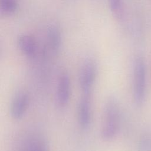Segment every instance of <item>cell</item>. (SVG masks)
I'll return each mask as SVG.
<instances>
[{
	"label": "cell",
	"instance_id": "1",
	"mask_svg": "<svg viewBox=\"0 0 151 151\" xmlns=\"http://www.w3.org/2000/svg\"><path fill=\"white\" fill-rule=\"evenodd\" d=\"M120 109L117 100L109 97L106 100L103 110L101 127V137L105 141H111L115 138L120 128Z\"/></svg>",
	"mask_w": 151,
	"mask_h": 151
},
{
	"label": "cell",
	"instance_id": "2",
	"mask_svg": "<svg viewBox=\"0 0 151 151\" xmlns=\"http://www.w3.org/2000/svg\"><path fill=\"white\" fill-rule=\"evenodd\" d=\"M147 89L146 65L144 58L139 56L135 58L132 70V97L134 104L142 106L145 101Z\"/></svg>",
	"mask_w": 151,
	"mask_h": 151
},
{
	"label": "cell",
	"instance_id": "3",
	"mask_svg": "<svg viewBox=\"0 0 151 151\" xmlns=\"http://www.w3.org/2000/svg\"><path fill=\"white\" fill-rule=\"evenodd\" d=\"M97 76V66L95 61L87 59L83 63L80 74L79 86L81 93H91Z\"/></svg>",
	"mask_w": 151,
	"mask_h": 151
},
{
	"label": "cell",
	"instance_id": "4",
	"mask_svg": "<svg viewBox=\"0 0 151 151\" xmlns=\"http://www.w3.org/2000/svg\"><path fill=\"white\" fill-rule=\"evenodd\" d=\"M77 120L83 130L89 128L92 120L91 93H81L77 107Z\"/></svg>",
	"mask_w": 151,
	"mask_h": 151
},
{
	"label": "cell",
	"instance_id": "5",
	"mask_svg": "<svg viewBox=\"0 0 151 151\" xmlns=\"http://www.w3.org/2000/svg\"><path fill=\"white\" fill-rule=\"evenodd\" d=\"M71 95V81L69 74L63 72L58 77L55 101L57 106L60 108L67 106L70 101Z\"/></svg>",
	"mask_w": 151,
	"mask_h": 151
},
{
	"label": "cell",
	"instance_id": "6",
	"mask_svg": "<svg viewBox=\"0 0 151 151\" xmlns=\"http://www.w3.org/2000/svg\"><path fill=\"white\" fill-rule=\"evenodd\" d=\"M29 103V95L24 91L16 93L11 100L9 105V114L12 119L17 120L25 115Z\"/></svg>",
	"mask_w": 151,
	"mask_h": 151
},
{
	"label": "cell",
	"instance_id": "7",
	"mask_svg": "<svg viewBox=\"0 0 151 151\" xmlns=\"http://www.w3.org/2000/svg\"><path fill=\"white\" fill-rule=\"evenodd\" d=\"M18 46L21 51L27 57H33L37 50V43L35 40L29 35H21L17 40Z\"/></svg>",
	"mask_w": 151,
	"mask_h": 151
},
{
	"label": "cell",
	"instance_id": "8",
	"mask_svg": "<svg viewBox=\"0 0 151 151\" xmlns=\"http://www.w3.org/2000/svg\"><path fill=\"white\" fill-rule=\"evenodd\" d=\"M47 41L51 50L57 52L61 44V35L59 29L54 25L50 26L47 30Z\"/></svg>",
	"mask_w": 151,
	"mask_h": 151
},
{
	"label": "cell",
	"instance_id": "9",
	"mask_svg": "<svg viewBox=\"0 0 151 151\" xmlns=\"http://www.w3.org/2000/svg\"><path fill=\"white\" fill-rule=\"evenodd\" d=\"M18 8L17 0H0L1 12L6 15L14 14Z\"/></svg>",
	"mask_w": 151,
	"mask_h": 151
},
{
	"label": "cell",
	"instance_id": "10",
	"mask_svg": "<svg viewBox=\"0 0 151 151\" xmlns=\"http://www.w3.org/2000/svg\"><path fill=\"white\" fill-rule=\"evenodd\" d=\"M111 12L117 18H120L123 12L122 0H108Z\"/></svg>",
	"mask_w": 151,
	"mask_h": 151
},
{
	"label": "cell",
	"instance_id": "11",
	"mask_svg": "<svg viewBox=\"0 0 151 151\" xmlns=\"http://www.w3.org/2000/svg\"><path fill=\"white\" fill-rule=\"evenodd\" d=\"M139 151H151V136L143 134L140 139L138 145Z\"/></svg>",
	"mask_w": 151,
	"mask_h": 151
},
{
	"label": "cell",
	"instance_id": "12",
	"mask_svg": "<svg viewBox=\"0 0 151 151\" xmlns=\"http://www.w3.org/2000/svg\"><path fill=\"white\" fill-rule=\"evenodd\" d=\"M46 149L45 143L41 140H38L34 142L28 149L27 151H47Z\"/></svg>",
	"mask_w": 151,
	"mask_h": 151
}]
</instances>
